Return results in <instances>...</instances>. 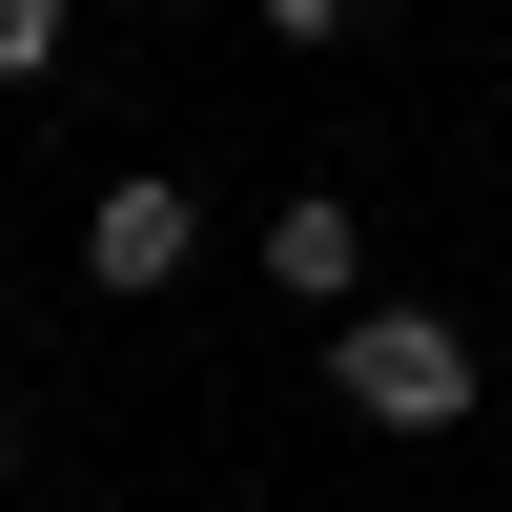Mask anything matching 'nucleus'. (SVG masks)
Here are the masks:
<instances>
[{
  "mask_svg": "<svg viewBox=\"0 0 512 512\" xmlns=\"http://www.w3.org/2000/svg\"><path fill=\"white\" fill-rule=\"evenodd\" d=\"M328 390H349L369 431L451 451V431L492 410V369H472V328H451V308H349V328H328Z\"/></svg>",
  "mask_w": 512,
  "mask_h": 512,
  "instance_id": "f257e3e1",
  "label": "nucleus"
},
{
  "mask_svg": "<svg viewBox=\"0 0 512 512\" xmlns=\"http://www.w3.org/2000/svg\"><path fill=\"white\" fill-rule=\"evenodd\" d=\"M185 267H205V185H164V164H103V185H82V287H103V308H164Z\"/></svg>",
  "mask_w": 512,
  "mask_h": 512,
  "instance_id": "f03ea898",
  "label": "nucleus"
},
{
  "mask_svg": "<svg viewBox=\"0 0 512 512\" xmlns=\"http://www.w3.org/2000/svg\"><path fill=\"white\" fill-rule=\"evenodd\" d=\"M267 287L349 328V308H369V205H349V185H287V205H267Z\"/></svg>",
  "mask_w": 512,
  "mask_h": 512,
  "instance_id": "7ed1b4c3",
  "label": "nucleus"
},
{
  "mask_svg": "<svg viewBox=\"0 0 512 512\" xmlns=\"http://www.w3.org/2000/svg\"><path fill=\"white\" fill-rule=\"evenodd\" d=\"M62 21H82V0H0V82H41V62H62Z\"/></svg>",
  "mask_w": 512,
  "mask_h": 512,
  "instance_id": "20e7f679",
  "label": "nucleus"
},
{
  "mask_svg": "<svg viewBox=\"0 0 512 512\" xmlns=\"http://www.w3.org/2000/svg\"><path fill=\"white\" fill-rule=\"evenodd\" d=\"M246 21H267V41H349V0H246Z\"/></svg>",
  "mask_w": 512,
  "mask_h": 512,
  "instance_id": "39448f33",
  "label": "nucleus"
}]
</instances>
